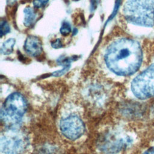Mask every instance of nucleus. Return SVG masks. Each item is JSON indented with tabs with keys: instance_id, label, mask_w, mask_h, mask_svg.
Returning a JSON list of instances; mask_svg holds the SVG:
<instances>
[{
	"instance_id": "1",
	"label": "nucleus",
	"mask_w": 154,
	"mask_h": 154,
	"mask_svg": "<svg viewBox=\"0 0 154 154\" xmlns=\"http://www.w3.org/2000/svg\"><path fill=\"white\" fill-rule=\"evenodd\" d=\"M103 59L107 68L119 76H129L140 68L143 53L140 44L125 37L112 40L104 51Z\"/></svg>"
},
{
	"instance_id": "2",
	"label": "nucleus",
	"mask_w": 154,
	"mask_h": 154,
	"mask_svg": "<svg viewBox=\"0 0 154 154\" xmlns=\"http://www.w3.org/2000/svg\"><path fill=\"white\" fill-rule=\"evenodd\" d=\"M129 22L143 26L154 24V0H128L123 8Z\"/></svg>"
},
{
	"instance_id": "3",
	"label": "nucleus",
	"mask_w": 154,
	"mask_h": 154,
	"mask_svg": "<svg viewBox=\"0 0 154 154\" xmlns=\"http://www.w3.org/2000/svg\"><path fill=\"white\" fill-rule=\"evenodd\" d=\"M26 108V101L20 93H11L6 98L2 105V122L10 129H16L20 125Z\"/></svg>"
},
{
	"instance_id": "4",
	"label": "nucleus",
	"mask_w": 154,
	"mask_h": 154,
	"mask_svg": "<svg viewBox=\"0 0 154 154\" xmlns=\"http://www.w3.org/2000/svg\"><path fill=\"white\" fill-rule=\"evenodd\" d=\"M131 90L134 96L140 99H146L154 96V64L132 80Z\"/></svg>"
},
{
	"instance_id": "5",
	"label": "nucleus",
	"mask_w": 154,
	"mask_h": 154,
	"mask_svg": "<svg viewBox=\"0 0 154 154\" xmlns=\"http://www.w3.org/2000/svg\"><path fill=\"white\" fill-rule=\"evenodd\" d=\"M1 150L5 154H20L28 144L26 136L16 129H9L1 137Z\"/></svg>"
},
{
	"instance_id": "6",
	"label": "nucleus",
	"mask_w": 154,
	"mask_h": 154,
	"mask_svg": "<svg viewBox=\"0 0 154 154\" xmlns=\"http://www.w3.org/2000/svg\"><path fill=\"white\" fill-rule=\"evenodd\" d=\"M60 129L66 138L75 140L79 138L84 134L85 126L83 122L78 116L70 115L61 120Z\"/></svg>"
},
{
	"instance_id": "7",
	"label": "nucleus",
	"mask_w": 154,
	"mask_h": 154,
	"mask_svg": "<svg viewBox=\"0 0 154 154\" xmlns=\"http://www.w3.org/2000/svg\"><path fill=\"white\" fill-rule=\"evenodd\" d=\"M128 140L119 137L113 132H108L101 139V149L108 154L116 153L128 143Z\"/></svg>"
},
{
	"instance_id": "8",
	"label": "nucleus",
	"mask_w": 154,
	"mask_h": 154,
	"mask_svg": "<svg viewBox=\"0 0 154 154\" xmlns=\"http://www.w3.org/2000/svg\"><path fill=\"white\" fill-rule=\"evenodd\" d=\"M24 49L28 54L32 57L38 56L43 51L42 42L36 36L29 35L25 42Z\"/></svg>"
},
{
	"instance_id": "9",
	"label": "nucleus",
	"mask_w": 154,
	"mask_h": 154,
	"mask_svg": "<svg viewBox=\"0 0 154 154\" xmlns=\"http://www.w3.org/2000/svg\"><path fill=\"white\" fill-rule=\"evenodd\" d=\"M24 25L26 26H30L33 25L36 19V14L34 10L29 7H26L24 10Z\"/></svg>"
},
{
	"instance_id": "10",
	"label": "nucleus",
	"mask_w": 154,
	"mask_h": 154,
	"mask_svg": "<svg viewBox=\"0 0 154 154\" xmlns=\"http://www.w3.org/2000/svg\"><path fill=\"white\" fill-rule=\"evenodd\" d=\"M15 44V40L14 38H9L6 40L2 45L1 52L4 55L10 54L13 51V48Z\"/></svg>"
},
{
	"instance_id": "11",
	"label": "nucleus",
	"mask_w": 154,
	"mask_h": 154,
	"mask_svg": "<svg viewBox=\"0 0 154 154\" xmlns=\"http://www.w3.org/2000/svg\"><path fill=\"white\" fill-rule=\"evenodd\" d=\"M71 32V26L67 22H64L60 28V32L62 35H67Z\"/></svg>"
},
{
	"instance_id": "12",
	"label": "nucleus",
	"mask_w": 154,
	"mask_h": 154,
	"mask_svg": "<svg viewBox=\"0 0 154 154\" xmlns=\"http://www.w3.org/2000/svg\"><path fill=\"white\" fill-rule=\"evenodd\" d=\"M10 31V27L8 25V23L5 21L2 20L1 23V36L2 37V35L7 34Z\"/></svg>"
},
{
	"instance_id": "13",
	"label": "nucleus",
	"mask_w": 154,
	"mask_h": 154,
	"mask_svg": "<svg viewBox=\"0 0 154 154\" xmlns=\"http://www.w3.org/2000/svg\"><path fill=\"white\" fill-rule=\"evenodd\" d=\"M49 0H34L33 1V5L35 8H39L45 6L48 2Z\"/></svg>"
},
{
	"instance_id": "14",
	"label": "nucleus",
	"mask_w": 154,
	"mask_h": 154,
	"mask_svg": "<svg viewBox=\"0 0 154 154\" xmlns=\"http://www.w3.org/2000/svg\"><path fill=\"white\" fill-rule=\"evenodd\" d=\"M51 46L52 48H55V49H58V48H60L62 47V44L61 42L60 39L57 38L55 40H54L52 43H51Z\"/></svg>"
},
{
	"instance_id": "15",
	"label": "nucleus",
	"mask_w": 154,
	"mask_h": 154,
	"mask_svg": "<svg viewBox=\"0 0 154 154\" xmlns=\"http://www.w3.org/2000/svg\"><path fill=\"white\" fill-rule=\"evenodd\" d=\"M143 154H154V147L147 149Z\"/></svg>"
},
{
	"instance_id": "16",
	"label": "nucleus",
	"mask_w": 154,
	"mask_h": 154,
	"mask_svg": "<svg viewBox=\"0 0 154 154\" xmlns=\"http://www.w3.org/2000/svg\"><path fill=\"white\" fill-rule=\"evenodd\" d=\"M17 0H7V3L8 4H13V3H14Z\"/></svg>"
},
{
	"instance_id": "17",
	"label": "nucleus",
	"mask_w": 154,
	"mask_h": 154,
	"mask_svg": "<svg viewBox=\"0 0 154 154\" xmlns=\"http://www.w3.org/2000/svg\"><path fill=\"white\" fill-rule=\"evenodd\" d=\"M73 1H79V0H73Z\"/></svg>"
}]
</instances>
